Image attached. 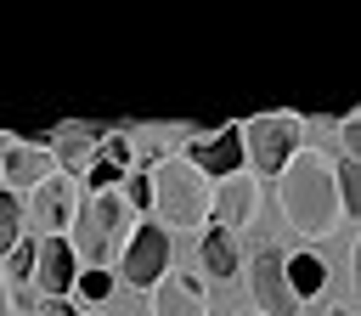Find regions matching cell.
Segmentation results:
<instances>
[{
    "mask_svg": "<svg viewBox=\"0 0 361 316\" xmlns=\"http://www.w3.org/2000/svg\"><path fill=\"white\" fill-rule=\"evenodd\" d=\"M186 164L197 169V175H237L243 169V141H237V124H220V130H209V124H192V141H186Z\"/></svg>",
    "mask_w": 361,
    "mask_h": 316,
    "instance_id": "cell-7",
    "label": "cell"
},
{
    "mask_svg": "<svg viewBox=\"0 0 361 316\" xmlns=\"http://www.w3.org/2000/svg\"><path fill=\"white\" fill-rule=\"evenodd\" d=\"M96 316H102V310H96Z\"/></svg>",
    "mask_w": 361,
    "mask_h": 316,
    "instance_id": "cell-25",
    "label": "cell"
},
{
    "mask_svg": "<svg viewBox=\"0 0 361 316\" xmlns=\"http://www.w3.org/2000/svg\"><path fill=\"white\" fill-rule=\"evenodd\" d=\"M118 181H124V169H113V164H102V158L85 169V186H90V192H113Z\"/></svg>",
    "mask_w": 361,
    "mask_h": 316,
    "instance_id": "cell-21",
    "label": "cell"
},
{
    "mask_svg": "<svg viewBox=\"0 0 361 316\" xmlns=\"http://www.w3.org/2000/svg\"><path fill=\"white\" fill-rule=\"evenodd\" d=\"M73 288H85V299H107L118 288V276L113 271H85V276H73Z\"/></svg>",
    "mask_w": 361,
    "mask_h": 316,
    "instance_id": "cell-20",
    "label": "cell"
},
{
    "mask_svg": "<svg viewBox=\"0 0 361 316\" xmlns=\"http://www.w3.org/2000/svg\"><path fill=\"white\" fill-rule=\"evenodd\" d=\"M276 209L299 237H333L338 231V192H333V158L322 147H299L276 175Z\"/></svg>",
    "mask_w": 361,
    "mask_h": 316,
    "instance_id": "cell-1",
    "label": "cell"
},
{
    "mask_svg": "<svg viewBox=\"0 0 361 316\" xmlns=\"http://www.w3.org/2000/svg\"><path fill=\"white\" fill-rule=\"evenodd\" d=\"M17 237H23V203L11 192H0V260L17 248Z\"/></svg>",
    "mask_w": 361,
    "mask_h": 316,
    "instance_id": "cell-17",
    "label": "cell"
},
{
    "mask_svg": "<svg viewBox=\"0 0 361 316\" xmlns=\"http://www.w3.org/2000/svg\"><path fill=\"white\" fill-rule=\"evenodd\" d=\"M34 316H79V310H73L68 299H39V305H34Z\"/></svg>",
    "mask_w": 361,
    "mask_h": 316,
    "instance_id": "cell-23",
    "label": "cell"
},
{
    "mask_svg": "<svg viewBox=\"0 0 361 316\" xmlns=\"http://www.w3.org/2000/svg\"><path fill=\"white\" fill-rule=\"evenodd\" d=\"M333 192H338V214H361V158H333Z\"/></svg>",
    "mask_w": 361,
    "mask_h": 316,
    "instance_id": "cell-16",
    "label": "cell"
},
{
    "mask_svg": "<svg viewBox=\"0 0 361 316\" xmlns=\"http://www.w3.org/2000/svg\"><path fill=\"white\" fill-rule=\"evenodd\" d=\"M118 186H124V192H118V198H124V203H130V209H147V203H152V186H147V175H124V181H118Z\"/></svg>",
    "mask_w": 361,
    "mask_h": 316,
    "instance_id": "cell-22",
    "label": "cell"
},
{
    "mask_svg": "<svg viewBox=\"0 0 361 316\" xmlns=\"http://www.w3.org/2000/svg\"><path fill=\"white\" fill-rule=\"evenodd\" d=\"M282 260H288V254L271 248V243H259L254 260H248V293H254V310H259V316H299V299H293V288H288Z\"/></svg>",
    "mask_w": 361,
    "mask_h": 316,
    "instance_id": "cell-6",
    "label": "cell"
},
{
    "mask_svg": "<svg viewBox=\"0 0 361 316\" xmlns=\"http://www.w3.org/2000/svg\"><path fill=\"white\" fill-rule=\"evenodd\" d=\"M107 130H113V124H56V130H51V164H56L62 175H79Z\"/></svg>",
    "mask_w": 361,
    "mask_h": 316,
    "instance_id": "cell-12",
    "label": "cell"
},
{
    "mask_svg": "<svg viewBox=\"0 0 361 316\" xmlns=\"http://www.w3.org/2000/svg\"><path fill=\"white\" fill-rule=\"evenodd\" d=\"M282 271H288V288H293V299L305 305V299H316L322 288H327V265L316 260V254H293V260H282Z\"/></svg>",
    "mask_w": 361,
    "mask_h": 316,
    "instance_id": "cell-14",
    "label": "cell"
},
{
    "mask_svg": "<svg viewBox=\"0 0 361 316\" xmlns=\"http://www.w3.org/2000/svg\"><path fill=\"white\" fill-rule=\"evenodd\" d=\"M0 316H11V293H6V276H0Z\"/></svg>",
    "mask_w": 361,
    "mask_h": 316,
    "instance_id": "cell-24",
    "label": "cell"
},
{
    "mask_svg": "<svg viewBox=\"0 0 361 316\" xmlns=\"http://www.w3.org/2000/svg\"><path fill=\"white\" fill-rule=\"evenodd\" d=\"M0 141H6V135H0ZM0 175H6L11 186L34 192L45 175H56V164H51V152H34V147H17V141H11V147L0 152Z\"/></svg>",
    "mask_w": 361,
    "mask_h": 316,
    "instance_id": "cell-13",
    "label": "cell"
},
{
    "mask_svg": "<svg viewBox=\"0 0 361 316\" xmlns=\"http://www.w3.org/2000/svg\"><path fill=\"white\" fill-rule=\"evenodd\" d=\"M68 231H73V237H68L73 260H85V271H107V260L124 254L135 220H130V203H124L118 192H96L90 203H79V214H73Z\"/></svg>",
    "mask_w": 361,
    "mask_h": 316,
    "instance_id": "cell-3",
    "label": "cell"
},
{
    "mask_svg": "<svg viewBox=\"0 0 361 316\" xmlns=\"http://www.w3.org/2000/svg\"><path fill=\"white\" fill-rule=\"evenodd\" d=\"M79 214V175H45L34 192H28V220H34V237H68Z\"/></svg>",
    "mask_w": 361,
    "mask_h": 316,
    "instance_id": "cell-5",
    "label": "cell"
},
{
    "mask_svg": "<svg viewBox=\"0 0 361 316\" xmlns=\"http://www.w3.org/2000/svg\"><path fill=\"white\" fill-rule=\"evenodd\" d=\"M259 220V181L248 175V169H237V175H226L220 186H214V226L226 231V237H237V231H248Z\"/></svg>",
    "mask_w": 361,
    "mask_h": 316,
    "instance_id": "cell-9",
    "label": "cell"
},
{
    "mask_svg": "<svg viewBox=\"0 0 361 316\" xmlns=\"http://www.w3.org/2000/svg\"><path fill=\"white\" fill-rule=\"evenodd\" d=\"M197 254H203V276H220V282L237 276V237H226L220 226L203 231V248H197Z\"/></svg>",
    "mask_w": 361,
    "mask_h": 316,
    "instance_id": "cell-15",
    "label": "cell"
},
{
    "mask_svg": "<svg viewBox=\"0 0 361 316\" xmlns=\"http://www.w3.org/2000/svg\"><path fill=\"white\" fill-rule=\"evenodd\" d=\"M338 124V158H361V113H344V119H333Z\"/></svg>",
    "mask_w": 361,
    "mask_h": 316,
    "instance_id": "cell-19",
    "label": "cell"
},
{
    "mask_svg": "<svg viewBox=\"0 0 361 316\" xmlns=\"http://www.w3.org/2000/svg\"><path fill=\"white\" fill-rule=\"evenodd\" d=\"M73 276H79V260H73L68 237H39L28 282H34V288H39L45 299H68V293H73Z\"/></svg>",
    "mask_w": 361,
    "mask_h": 316,
    "instance_id": "cell-10",
    "label": "cell"
},
{
    "mask_svg": "<svg viewBox=\"0 0 361 316\" xmlns=\"http://www.w3.org/2000/svg\"><path fill=\"white\" fill-rule=\"evenodd\" d=\"M152 316H209V282L203 276H158L152 282Z\"/></svg>",
    "mask_w": 361,
    "mask_h": 316,
    "instance_id": "cell-11",
    "label": "cell"
},
{
    "mask_svg": "<svg viewBox=\"0 0 361 316\" xmlns=\"http://www.w3.org/2000/svg\"><path fill=\"white\" fill-rule=\"evenodd\" d=\"M34 248H39V237H17V248L6 254V265H11V282H28V271H34Z\"/></svg>",
    "mask_w": 361,
    "mask_h": 316,
    "instance_id": "cell-18",
    "label": "cell"
},
{
    "mask_svg": "<svg viewBox=\"0 0 361 316\" xmlns=\"http://www.w3.org/2000/svg\"><path fill=\"white\" fill-rule=\"evenodd\" d=\"M237 141H243V164L254 169V181H259V175H282V164L305 147L293 113H259V119H243V124H237Z\"/></svg>",
    "mask_w": 361,
    "mask_h": 316,
    "instance_id": "cell-4",
    "label": "cell"
},
{
    "mask_svg": "<svg viewBox=\"0 0 361 316\" xmlns=\"http://www.w3.org/2000/svg\"><path fill=\"white\" fill-rule=\"evenodd\" d=\"M118 276L130 282V288H152L158 276H169V237L147 220V226H135L130 231V243H124V265H118Z\"/></svg>",
    "mask_w": 361,
    "mask_h": 316,
    "instance_id": "cell-8",
    "label": "cell"
},
{
    "mask_svg": "<svg viewBox=\"0 0 361 316\" xmlns=\"http://www.w3.org/2000/svg\"><path fill=\"white\" fill-rule=\"evenodd\" d=\"M147 186H152V226L169 237V231H203L214 226V186L209 175H197L186 158H158L147 169Z\"/></svg>",
    "mask_w": 361,
    "mask_h": 316,
    "instance_id": "cell-2",
    "label": "cell"
}]
</instances>
